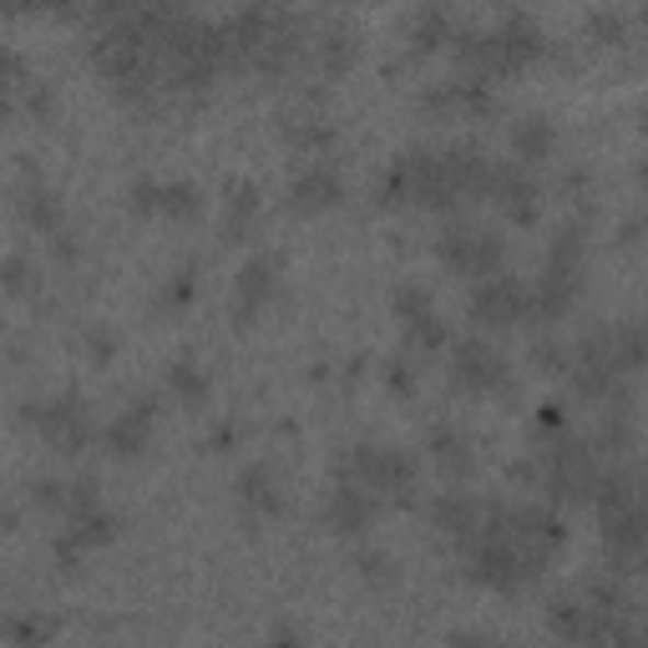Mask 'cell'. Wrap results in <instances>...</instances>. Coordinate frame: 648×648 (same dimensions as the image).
I'll return each instance as SVG.
<instances>
[{
	"mask_svg": "<svg viewBox=\"0 0 648 648\" xmlns=\"http://www.w3.org/2000/svg\"><path fill=\"white\" fill-rule=\"evenodd\" d=\"M471 319L477 325H516V319H527V289L516 278H481L471 289Z\"/></svg>",
	"mask_w": 648,
	"mask_h": 648,
	"instance_id": "obj_3",
	"label": "cell"
},
{
	"mask_svg": "<svg viewBox=\"0 0 648 648\" xmlns=\"http://www.w3.org/2000/svg\"><path fill=\"white\" fill-rule=\"evenodd\" d=\"M431 456L446 466L451 477H466V471H471V451H466V441L456 436V431H436V436H431Z\"/></svg>",
	"mask_w": 648,
	"mask_h": 648,
	"instance_id": "obj_10",
	"label": "cell"
},
{
	"mask_svg": "<svg viewBox=\"0 0 648 648\" xmlns=\"http://www.w3.org/2000/svg\"><path fill=\"white\" fill-rule=\"evenodd\" d=\"M340 172L334 168H325V162H315V168H305L299 178H294V187H289V198L299 203V208H334L340 203Z\"/></svg>",
	"mask_w": 648,
	"mask_h": 648,
	"instance_id": "obj_5",
	"label": "cell"
},
{
	"mask_svg": "<svg viewBox=\"0 0 648 648\" xmlns=\"http://www.w3.org/2000/svg\"><path fill=\"white\" fill-rule=\"evenodd\" d=\"M239 497L249 507H259V512H278V491H274V481H269V471L264 466H253V471H243V481H239Z\"/></svg>",
	"mask_w": 648,
	"mask_h": 648,
	"instance_id": "obj_11",
	"label": "cell"
},
{
	"mask_svg": "<svg viewBox=\"0 0 648 648\" xmlns=\"http://www.w3.org/2000/svg\"><path fill=\"white\" fill-rule=\"evenodd\" d=\"M269 294H274V264L269 259H249L239 274V299H234V315L249 319L259 315V305H269Z\"/></svg>",
	"mask_w": 648,
	"mask_h": 648,
	"instance_id": "obj_8",
	"label": "cell"
},
{
	"mask_svg": "<svg viewBox=\"0 0 648 648\" xmlns=\"http://www.w3.org/2000/svg\"><path fill=\"white\" fill-rule=\"evenodd\" d=\"M436 253H441V264L456 269V274L466 278H497V264H502V239L491 234V228L481 224H466V218H451L446 228H441V239H436Z\"/></svg>",
	"mask_w": 648,
	"mask_h": 648,
	"instance_id": "obj_1",
	"label": "cell"
},
{
	"mask_svg": "<svg viewBox=\"0 0 648 648\" xmlns=\"http://www.w3.org/2000/svg\"><path fill=\"white\" fill-rule=\"evenodd\" d=\"M451 371H456V380L462 385H471V390H502L507 385V360L497 355L487 340H462L456 344Z\"/></svg>",
	"mask_w": 648,
	"mask_h": 648,
	"instance_id": "obj_4",
	"label": "cell"
},
{
	"mask_svg": "<svg viewBox=\"0 0 648 648\" xmlns=\"http://www.w3.org/2000/svg\"><path fill=\"white\" fill-rule=\"evenodd\" d=\"M375 507H380V502H375L371 491H360V487H350V481H340L334 497H330V522L340 532H360L375 516Z\"/></svg>",
	"mask_w": 648,
	"mask_h": 648,
	"instance_id": "obj_7",
	"label": "cell"
},
{
	"mask_svg": "<svg viewBox=\"0 0 648 648\" xmlns=\"http://www.w3.org/2000/svg\"><path fill=\"white\" fill-rule=\"evenodd\" d=\"M31 416V425H36L46 441H56L61 451H81L87 446V416H81V406L71 396H61V400H36V406L26 410Z\"/></svg>",
	"mask_w": 648,
	"mask_h": 648,
	"instance_id": "obj_2",
	"label": "cell"
},
{
	"mask_svg": "<svg viewBox=\"0 0 648 648\" xmlns=\"http://www.w3.org/2000/svg\"><path fill=\"white\" fill-rule=\"evenodd\" d=\"M456 648H507V644H497V638H477V634H462V638H456Z\"/></svg>",
	"mask_w": 648,
	"mask_h": 648,
	"instance_id": "obj_14",
	"label": "cell"
},
{
	"mask_svg": "<svg viewBox=\"0 0 648 648\" xmlns=\"http://www.w3.org/2000/svg\"><path fill=\"white\" fill-rule=\"evenodd\" d=\"M168 385L183 400H203V396H208V380L193 371V360H178V365H172V375H168Z\"/></svg>",
	"mask_w": 648,
	"mask_h": 648,
	"instance_id": "obj_12",
	"label": "cell"
},
{
	"mask_svg": "<svg viewBox=\"0 0 648 648\" xmlns=\"http://www.w3.org/2000/svg\"><path fill=\"white\" fill-rule=\"evenodd\" d=\"M56 198L46 193V187H31V224H41V228H56Z\"/></svg>",
	"mask_w": 648,
	"mask_h": 648,
	"instance_id": "obj_13",
	"label": "cell"
},
{
	"mask_svg": "<svg viewBox=\"0 0 648 648\" xmlns=\"http://www.w3.org/2000/svg\"><path fill=\"white\" fill-rule=\"evenodd\" d=\"M152 436V400H137V406L122 410V421L106 431V446L117 451V456H133V451H143V441Z\"/></svg>",
	"mask_w": 648,
	"mask_h": 648,
	"instance_id": "obj_6",
	"label": "cell"
},
{
	"mask_svg": "<svg viewBox=\"0 0 648 648\" xmlns=\"http://www.w3.org/2000/svg\"><path fill=\"white\" fill-rule=\"evenodd\" d=\"M512 147H516V158L543 162L547 152H553V127H547V117H522V122H516Z\"/></svg>",
	"mask_w": 648,
	"mask_h": 648,
	"instance_id": "obj_9",
	"label": "cell"
}]
</instances>
